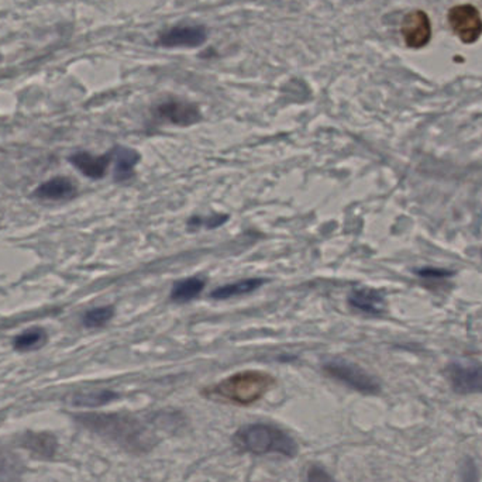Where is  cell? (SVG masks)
I'll return each mask as SVG.
<instances>
[{
    "mask_svg": "<svg viewBox=\"0 0 482 482\" xmlns=\"http://www.w3.org/2000/svg\"><path fill=\"white\" fill-rule=\"evenodd\" d=\"M77 421L88 431L116 443L130 453H148L161 440L152 422L129 413H82L77 415Z\"/></svg>",
    "mask_w": 482,
    "mask_h": 482,
    "instance_id": "1",
    "label": "cell"
},
{
    "mask_svg": "<svg viewBox=\"0 0 482 482\" xmlns=\"http://www.w3.org/2000/svg\"><path fill=\"white\" fill-rule=\"evenodd\" d=\"M275 384V378L265 371H238L219 383L203 388L202 395L212 401L248 406L263 399Z\"/></svg>",
    "mask_w": 482,
    "mask_h": 482,
    "instance_id": "2",
    "label": "cell"
},
{
    "mask_svg": "<svg viewBox=\"0 0 482 482\" xmlns=\"http://www.w3.org/2000/svg\"><path fill=\"white\" fill-rule=\"evenodd\" d=\"M233 444L243 453L265 456L278 454L286 459H295L300 446L290 433L270 423H250L241 426L233 434Z\"/></svg>",
    "mask_w": 482,
    "mask_h": 482,
    "instance_id": "3",
    "label": "cell"
},
{
    "mask_svg": "<svg viewBox=\"0 0 482 482\" xmlns=\"http://www.w3.org/2000/svg\"><path fill=\"white\" fill-rule=\"evenodd\" d=\"M323 371L333 380L363 395H378L381 393L380 381L357 364L348 360H331L323 364Z\"/></svg>",
    "mask_w": 482,
    "mask_h": 482,
    "instance_id": "4",
    "label": "cell"
},
{
    "mask_svg": "<svg viewBox=\"0 0 482 482\" xmlns=\"http://www.w3.org/2000/svg\"><path fill=\"white\" fill-rule=\"evenodd\" d=\"M444 375L459 395L482 394V363L479 361H451L444 368Z\"/></svg>",
    "mask_w": 482,
    "mask_h": 482,
    "instance_id": "5",
    "label": "cell"
},
{
    "mask_svg": "<svg viewBox=\"0 0 482 482\" xmlns=\"http://www.w3.org/2000/svg\"><path fill=\"white\" fill-rule=\"evenodd\" d=\"M449 24L464 44H473L482 34V17L479 10L473 5H459L450 9Z\"/></svg>",
    "mask_w": 482,
    "mask_h": 482,
    "instance_id": "6",
    "label": "cell"
},
{
    "mask_svg": "<svg viewBox=\"0 0 482 482\" xmlns=\"http://www.w3.org/2000/svg\"><path fill=\"white\" fill-rule=\"evenodd\" d=\"M208 40L205 26H175L158 34L155 44L164 49H198Z\"/></svg>",
    "mask_w": 482,
    "mask_h": 482,
    "instance_id": "7",
    "label": "cell"
},
{
    "mask_svg": "<svg viewBox=\"0 0 482 482\" xmlns=\"http://www.w3.org/2000/svg\"><path fill=\"white\" fill-rule=\"evenodd\" d=\"M155 116L171 125L187 127L202 119V113L195 103L188 100L171 99L155 107Z\"/></svg>",
    "mask_w": 482,
    "mask_h": 482,
    "instance_id": "8",
    "label": "cell"
},
{
    "mask_svg": "<svg viewBox=\"0 0 482 482\" xmlns=\"http://www.w3.org/2000/svg\"><path fill=\"white\" fill-rule=\"evenodd\" d=\"M401 32L409 49H422L431 39V19L423 10H413L402 22Z\"/></svg>",
    "mask_w": 482,
    "mask_h": 482,
    "instance_id": "9",
    "label": "cell"
},
{
    "mask_svg": "<svg viewBox=\"0 0 482 482\" xmlns=\"http://www.w3.org/2000/svg\"><path fill=\"white\" fill-rule=\"evenodd\" d=\"M113 153L103 155H92L87 152H78L70 157V162L90 180H100L107 175V168L112 162Z\"/></svg>",
    "mask_w": 482,
    "mask_h": 482,
    "instance_id": "10",
    "label": "cell"
},
{
    "mask_svg": "<svg viewBox=\"0 0 482 482\" xmlns=\"http://www.w3.org/2000/svg\"><path fill=\"white\" fill-rule=\"evenodd\" d=\"M348 305L366 315L380 316L385 309V300L373 288H358L348 296Z\"/></svg>",
    "mask_w": 482,
    "mask_h": 482,
    "instance_id": "11",
    "label": "cell"
},
{
    "mask_svg": "<svg viewBox=\"0 0 482 482\" xmlns=\"http://www.w3.org/2000/svg\"><path fill=\"white\" fill-rule=\"evenodd\" d=\"M20 446L37 456L51 459L59 450V440L49 431H27L23 434Z\"/></svg>",
    "mask_w": 482,
    "mask_h": 482,
    "instance_id": "12",
    "label": "cell"
},
{
    "mask_svg": "<svg viewBox=\"0 0 482 482\" xmlns=\"http://www.w3.org/2000/svg\"><path fill=\"white\" fill-rule=\"evenodd\" d=\"M77 195V187L70 178L57 177L45 181L34 190V197L44 200L71 199Z\"/></svg>",
    "mask_w": 482,
    "mask_h": 482,
    "instance_id": "13",
    "label": "cell"
},
{
    "mask_svg": "<svg viewBox=\"0 0 482 482\" xmlns=\"http://www.w3.org/2000/svg\"><path fill=\"white\" fill-rule=\"evenodd\" d=\"M265 283L263 278H246V280L236 281L232 283H225V285L218 286L216 290L210 292V298L216 301H227L237 296L248 295V293L255 292L258 288Z\"/></svg>",
    "mask_w": 482,
    "mask_h": 482,
    "instance_id": "14",
    "label": "cell"
},
{
    "mask_svg": "<svg viewBox=\"0 0 482 482\" xmlns=\"http://www.w3.org/2000/svg\"><path fill=\"white\" fill-rule=\"evenodd\" d=\"M113 157H115V181L116 182H125L134 175L135 165L140 162L139 153L129 147H119L113 150Z\"/></svg>",
    "mask_w": 482,
    "mask_h": 482,
    "instance_id": "15",
    "label": "cell"
},
{
    "mask_svg": "<svg viewBox=\"0 0 482 482\" xmlns=\"http://www.w3.org/2000/svg\"><path fill=\"white\" fill-rule=\"evenodd\" d=\"M206 281L199 277H190L174 283L171 291V301L177 303H187L197 300L205 290Z\"/></svg>",
    "mask_w": 482,
    "mask_h": 482,
    "instance_id": "16",
    "label": "cell"
},
{
    "mask_svg": "<svg viewBox=\"0 0 482 482\" xmlns=\"http://www.w3.org/2000/svg\"><path fill=\"white\" fill-rule=\"evenodd\" d=\"M24 473L22 459L14 451L0 447V482H17Z\"/></svg>",
    "mask_w": 482,
    "mask_h": 482,
    "instance_id": "17",
    "label": "cell"
},
{
    "mask_svg": "<svg viewBox=\"0 0 482 482\" xmlns=\"http://www.w3.org/2000/svg\"><path fill=\"white\" fill-rule=\"evenodd\" d=\"M119 396V394L110 389H99V391H90V393L75 394L71 398V403L75 406H84V408H97V406L116 401Z\"/></svg>",
    "mask_w": 482,
    "mask_h": 482,
    "instance_id": "18",
    "label": "cell"
},
{
    "mask_svg": "<svg viewBox=\"0 0 482 482\" xmlns=\"http://www.w3.org/2000/svg\"><path fill=\"white\" fill-rule=\"evenodd\" d=\"M47 331L42 328H30L27 330L23 331L20 335H17L14 340V350L22 351H30L37 350V348L44 346L45 341H47Z\"/></svg>",
    "mask_w": 482,
    "mask_h": 482,
    "instance_id": "19",
    "label": "cell"
},
{
    "mask_svg": "<svg viewBox=\"0 0 482 482\" xmlns=\"http://www.w3.org/2000/svg\"><path fill=\"white\" fill-rule=\"evenodd\" d=\"M115 316V306L107 305L89 309L82 318V325L87 329H99L107 325Z\"/></svg>",
    "mask_w": 482,
    "mask_h": 482,
    "instance_id": "20",
    "label": "cell"
},
{
    "mask_svg": "<svg viewBox=\"0 0 482 482\" xmlns=\"http://www.w3.org/2000/svg\"><path fill=\"white\" fill-rule=\"evenodd\" d=\"M460 482H479V471L473 457H464L460 469Z\"/></svg>",
    "mask_w": 482,
    "mask_h": 482,
    "instance_id": "21",
    "label": "cell"
},
{
    "mask_svg": "<svg viewBox=\"0 0 482 482\" xmlns=\"http://www.w3.org/2000/svg\"><path fill=\"white\" fill-rule=\"evenodd\" d=\"M227 220V215H213L209 216V218H205V219H202V218H192V219L188 222V226H190V227H192V226H195V227L205 226L208 230H213V228L225 225Z\"/></svg>",
    "mask_w": 482,
    "mask_h": 482,
    "instance_id": "22",
    "label": "cell"
},
{
    "mask_svg": "<svg viewBox=\"0 0 482 482\" xmlns=\"http://www.w3.org/2000/svg\"><path fill=\"white\" fill-rule=\"evenodd\" d=\"M305 482H336V479L325 467L312 464L306 471Z\"/></svg>",
    "mask_w": 482,
    "mask_h": 482,
    "instance_id": "23",
    "label": "cell"
},
{
    "mask_svg": "<svg viewBox=\"0 0 482 482\" xmlns=\"http://www.w3.org/2000/svg\"><path fill=\"white\" fill-rule=\"evenodd\" d=\"M416 273H418L419 277L423 278V280H444V278H449L453 275L451 271L436 267L419 268Z\"/></svg>",
    "mask_w": 482,
    "mask_h": 482,
    "instance_id": "24",
    "label": "cell"
},
{
    "mask_svg": "<svg viewBox=\"0 0 482 482\" xmlns=\"http://www.w3.org/2000/svg\"><path fill=\"white\" fill-rule=\"evenodd\" d=\"M354 2H361V0H354Z\"/></svg>",
    "mask_w": 482,
    "mask_h": 482,
    "instance_id": "25",
    "label": "cell"
}]
</instances>
